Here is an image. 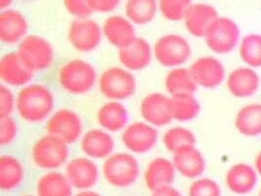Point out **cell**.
<instances>
[{
    "mask_svg": "<svg viewBox=\"0 0 261 196\" xmlns=\"http://www.w3.org/2000/svg\"><path fill=\"white\" fill-rule=\"evenodd\" d=\"M55 106V99L51 90L42 85H31L24 87L16 99V108L25 122H42Z\"/></svg>",
    "mask_w": 261,
    "mask_h": 196,
    "instance_id": "obj_1",
    "label": "cell"
},
{
    "mask_svg": "<svg viewBox=\"0 0 261 196\" xmlns=\"http://www.w3.org/2000/svg\"><path fill=\"white\" fill-rule=\"evenodd\" d=\"M97 79L94 67L82 59L67 62L60 68V86L71 94H83L91 90Z\"/></svg>",
    "mask_w": 261,
    "mask_h": 196,
    "instance_id": "obj_2",
    "label": "cell"
},
{
    "mask_svg": "<svg viewBox=\"0 0 261 196\" xmlns=\"http://www.w3.org/2000/svg\"><path fill=\"white\" fill-rule=\"evenodd\" d=\"M140 168L135 157L119 152L109 156L103 165V175L109 184L123 188L134 184L139 177Z\"/></svg>",
    "mask_w": 261,
    "mask_h": 196,
    "instance_id": "obj_3",
    "label": "cell"
},
{
    "mask_svg": "<svg viewBox=\"0 0 261 196\" xmlns=\"http://www.w3.org/2000/svg\"><path fill=\"white\" fill-rule=\"evenodd\" d=\"M69 153L70 150L66 142L48 134L36 141L32 150V158L38 168L54 170L67 162Z\"/></svg>",
    "mask_w": 261,
    "mask_h": 196,
    "instance_id": "obj_4",
    "label": "cell"
},
{
    "mask_svg": "<svg viewBox=\"0 0 261 196\" xmlns=\"http://www.w3.org/2000/svg\"><path fill=\"white\" fill-rule=\"evenodd\" d=\"M17 52L34 73L46 70L54 61V51L50 43L36 35L24 37Z\"/></svg>",
    "mask_w": 261,
    "mask_h": 196,
    "instance_id": "obj_5",
    "label": "cell"
},
{
    "mask_svg": "<svg viewBox=\"0 0 261 196\" xmlns=\"http://www.w3.org/2000/svg\"><path fill=\"white\" fill-rule=\"evenodd\" d=\"M99 89L104 96L112 100H123L135 92L136 81L125 69L113 67L100 76Z\"/></svg>",
    "mask_w": 261,
    "mask_h": 196,
    "instance_id": "obj_6",
    "label": "cell"
},
{
    "mask_svg": "<svg viewBox=\"0 0 261 196\" xmlns=\"http://www.w3.org/2000/svg\"><path fill=\"white\" fill-rule=\"evenodd\" d=\"M154 57L165 67H179L191 56L188 41L179 35H166L159 38L154 44Z\"/></svg>",
    "mask_w": 261,
    "mask_h": 196,
    "instance_id": "obj_7",
    "label": "cell"
},
{
    "mask_svg": "<svg viewBox=\"0 0 261 196\" xmlns=\"http://www.w3.org/2000/svg\"><path fill=\"white\" fill-rule=\"evenodd\" d=\"M239 37L237 24L225 17H218L204 36L207 46L218 54H225L235 48Z\"/></svg>",
    "mask_w": 261,
    "mask_h": 196,
    "instance_id": "obj_8",
    "label": "cell"
},
{
    "mask_svg": "<svg viewBox=\"0 0 261 196\" xmlns=\"http://www.w3.org/2000/svg\"><path fill=\"white\" fill-rule=\"evenodd\" d=\"M100 24L96 21L83 18L71 22L68 32V38L71 45L81 52H90L100 44L102 39Z\"/></svg>",
    "mask_w": 261,
    "mask_h": 196,
    "instance_id": "obj_9",
    "label": "cell"
},
{
    "mask_svg": "<svg viewBox=\"0 0 261 196\" xmlns=\"http://www.w3.org/2000/svg\"><path fill=\"white\" fill-rule=\"evenodd\" d=\"M46 130L49 135L58 137L67 144H71L81 137L83 124L75 112L61 109L50 117L46 124Z\"/></svg>",
    "mask_w": 261,
    "mask_h": 196,
    "instance_id": "obj_10",
    "label": "cell"
},
{
    "mask_svg": "<svg viewBox=\"0 0 261 196\" xmlns=\"http://www.w3.org/2000/svg\"><path fill=\"white\" fill-rule=\"evenodd\" d=\"M158 131L148 122L130 124L122 134V142L131 152L143 154L150 151L158 141Z\"/></svg>",
    "mask_w": 261,
    "mask_h": 196,
    "instance_id": "obj_11",
    "label": "cell"
},
{
    "mask_svg": "<svg viewBox=\"0 0 261 196\" xmlns=\"http://www.w3.org/2000/svg\"><path fill=\"white\" fill-rule=\"evenodd\" d=\"M190 72L197 85L205 88L219 86L225 77L223 65L214 57L199 58L192 64Z\"/></svg>",
    "mask_w": 261,
    "mask_h": 196,
    "instance_id": "obj_12",
    "label": "cell"
},
{
    "mask_svg": "<svg viewBox=\"0 0 261 196\" xmlns=\"http://www.w3.org/2000/svg\"><path fill=\"white\" fill-rule=\"evenodd\" d=\"M34 72L28 68L18 52L4 55L0 61V78L8 86H21L32 81Z\"/></svg>",
    "mask_w": 261,
    "mask_h": 196,
    "instance_id": "obj_13",
    "label": "cell"
},
{
    "mask_svg": "<svg viewBox=\"0 0 261 196\" xmlns=\"http://www.w3.org/2000/svg\"><path fill=\"white\" fill-rule=\"evenodd\" d=\"M119 58L125 69L140 71L152 60V48L147 40L136 37L127 45L119 48Z\"/></svg>",
    "mask_w": 261,
    "mask_h": 196,
    "instance_id": "obj_14",
    "label": "cell"
},
{
    "mask_svg": "<svg viewBox=\"0 0 261 196\" xmlns=\"http://www.w3.org/2000/svg\"><path fill=\"white\" fill-rule=\"evenodd\" d=\"M140 111L144 120L154 127H164L173 120L169 109V97L162 93L145 96Z\"/></svg>",
    "mask_w": 261,
    "mask_h": 196,
    "instance_id": "obj_15",
    "label": "cell"
},
{
    "mask_svg": "<svg viewBox=\"0 0 261 196\" xmlns=\"http://www.w3.org/2000/svg\"><path fill=\"white\" fill-rule=\"evenodd\" d=\"M217 18V11L212 5L197 3L191 5L183 20L187 31L192 36L202 37Z\"/></svg>",
    "mask_w": 261,
    "mask_h": 196,
    "instance_id": "obj_16",
    "label": "cell"
},
{
    "mask_svg": "<svg viewBox=\"0 0 261 196\" xmlns=\"http://www.w3.org/2000/svg\"><path fill=\"white\" fill-rule=\"evenodd\" d=\"M98 168L95 163L87 158L71 160L66 169V177L71 186L77 189H88L98 180Z\"/></svg>",
    "mask_w": 261,
    "mask_h": 196,
    "instance_id": "obj_17",
    "label": "cell"
},
{
    "mask_svg": "<svg viewBox=\"0 0 261 196\" xmlns=\"http://www.w3.org/2000/svg\"><path fill=\"white\" fill-rule=\"evenodd\" d=\"M24 15L14 9L3 10L0 15V39L5 44H15L24 39L28 32Z\"/></svg>",
    "mask_w": 261,
    "mask_h": 196,
    "instance_id": "obj_18",
    "label": "cell"
},
{
    "mask_svg": "<svg viewBox=\"0 0 261 196\" xmlns=\"http://www.w3.org/2000/svg\"><path fill=\"white\" fill-rule=\"evenodd\" d=\"M102 30L108 41L118 48L127 45L136 38V32L132 22L121 16L109 17Z\"/></svg>",
    "mask_w": 261,
    "mask_h": 196,
    "instance_id": "obj_19",
    "label": "cell"
},
{
    "mask_svg": "<svg viewBox=\"0 0 261 196\" xmlns=\"http://www.w3.org/2000/svg\"><path fill=\"white\" fill-rule=\"evenodd\" d=\"M173 154L172 163L183 177L195 179L200 177L204 171L205 161L196 147H184Z\"/></svg>",
    "mask_w": 261,
    "mask_h": 196,
    "instance_id": "obj_20",
    "label": "cell"
},
{
    "mask_svg": "<svg viewBox=\"0 0 261 196\" xmlns=\"http://www.w3.org/2000/svg\"><path fill=\"white\" fill-rule=\"evenodd\" d=\"M259 83V77L252 69L239 68L229 75L227 87L236 97H248L256 92Z\"/></svg>",
    "mask_w": 261,
    "mask_h": 196,
    "instance_id": "obj_21",
    "label": "cell"
},
{
    "mask_svg": "<svg viewBox=\"0 0 261 196\" xmlns=\"http://www.w3.org/2000/svg\"><path fill=\"white\" fill-rule=\"evenodd\" d=\"M81 145L87 156L95 159H102L111 155L115 147V142L113 137L105 131L93 129L84 134Z\"/></svg>",
    "mask_w": 261,
    "mask_h": 196,
    "instance_id": "obj_22",
    "label": "cell"
},
{
    "mask_svg": "<svg viewBox=\"0 0 261 196\" xmlns=\"http://www.w3.org/2000/svg\"><path fill=\"white\" fill-rule=\"evenodd\" d=\"M173 163L166 158H155L150 162L144 174L147 187L151 190L164 187L173 183L175 177Z\"/></svg>",
    "mask_w": 261,
    "mask_h": 196,
    "instance_id": "obj_23",
    "label": "cell"
},
{
    "mask_svg": "<svg viewBox=\"0 0 261 196\" xmlns=\"http://www.w3.org/2000/svg\"><path fill=\"white\" fill-rule=\"evenodd\" d=\"M226 184L228 187L238 194H247L256 184V174L247 164H237L233 166L226 175Z\"/></svg>",
    "mask_w": 261,
    "mask_h": 196,
    "instance_id": "obj_24",
    "label": "cell"
},
{
    "mask_svg": "<svg viewBox=\"0 0 261 196\" xmlns=\"http://www.w3.org/2000/svg\"><path fill=\"white\" fill-rule=\"evenodd\" d=\"M100 126L109 132H119L125 128L128 115L126 108L119 102L111 101L104 104L97 114Z\"/></svg>",
    "mask_w": 261,
    "mask_h": 196,
    "instance_id": "obj_25",
    "label": "cell"
},
{
    "mask_svg": "<svg viewBox=\"0 0 261 196\" xmlns=\"http://www.w3.org/2000/svg\"><path fill=\"white\" fill-rule=\"evenodd\" d=\"M24 179V169L22 163L11 155H3L0 158V187L4 191H10L18 187Z\"/></svg>",
    "mask_w": 261,
    "mask_h": 196,
    "instance_id": "obj_26",
    "label": "cell"
},
{
    "mask_svg": "<svg viewBox=\"0 0 261 196\" xmlns=\"http://www.w3.org/2000/svg\"><path fill=\"white\" fill-rule=\"evenodd\" d=\"M38 196H71V184L68 178L57 172L43 175L37 182Z\"/></svg>",
    "mask_w": 261,
    "mask_h": 196,
    "instance_id": "obj_27",
    "label": "cell"
},
{
    "mask_svg": "<svg viewBox=\"0 0 261 196\" xmlns=\"http://www.w3.org/2000/svg\"><path fill=\"white\" fill-rule=\"evenodd\" d=\"M165 86L167 92L171 95L194 94L197 90V83L195 82L190 69L175 68L166 75Z\"/></svg>",
    "mask_w": 261,
    "mask_h": 196,
    "instance_id": "obj_28",
    "label": "cell"
},
{
    "mask_svg": "<svg viewBox=\"0 0 261 196\" xmlns=\"http://www.w3.org/2000/svg\"><path fill=\"white\" fill-rule=\"evenodd\" d=\"M235 125L246 136L261 135V104H249L239 111Z\"/></svg>",
    "mask_w": 261,
    "mask_h": 196,
    "instance_id": "obj_29",
    "label": "cell"
},
{
    "mask_svg": "<svg viewBox=\"0 0 261 196\" xmlns=\"http://www.w3.org/2000/svg\"><path fill=\"white\" fill-rule=\"evenodd\" d=\"M169 109L173 120L188 122L200 112V104L193 94H181L169 97Z\"/></svg>",
    "mask_w": 261,
    "mask_h": 196,
    "instance_id": "obj_30",
    "label": "cell"
},
{
    "mask_svg": "<svg viewBox=\"0 0 261 196\" xmlns=\"http://www.w3.org/2000/svg\"><path fill=\"white\" fill-rule=\"evenodd\" d=\"M158 5L155 0H127L125 14L128 20L136 24H147L154 20Z\"/></svg>",
    "mask_w": 261,
    "mask_h": 196,
    "instance_id": "obj_31",
    "label": "cell"
},
{
    "mask_svg": "<svg viewBox=\"0 0 261 196\" xmlns=\"http://www.w3.org/2000/svg\"><path fill=\"white\" fill-rule=\"evenodd\" d=\"M164 144L172 153L186 146H195L196 137L188 129L175 127L169 129L163 137Z\"/></svg>",
    "mask_w": 261,
    "mask_h": 196,
    "instance_id": "obj_32",
    "label": "cell"
},
{
    "mask_svg": "<svg viewBox=\"0 0 261 196\" xmlns=\"http://www.w3.org/2000/svg\"><path fill=\"white\" fill-rule=\"evenodd\" d=\"M240 56L250 67H261L260 36L249 35L244 37L240 46Z\"/></svg>",
    "mask_w": 261,
    "mask_h": 196,
    "instance_id": "obj_33",
    "label": "cell"
},
{
    "mask_svg": "<svg viewBox=\"0 0 261 196\" xmlns=\"http://www.w3.org/2000/svg\"><path fill=\"white\" fill-rule=\"evenodd\" d=\"M191 5V0H160V10L163 16L173 22L183 20Z\"/></svg>",
    "mask_w": 261,
    "mask_h": 196,
    "instance_id": "obj_34",
    "label": "cell"
},
{
    "mask_svg": "<svg viewBox=\"0 0 261 196\" xmlns=\"http://www.w3.org/2000/svg\"><path fill=\"white\" fill-rule=\"evenodd\" d=\"M189 196H221V191L213 180L201 179L191 184Z\"/></svg>",
    "mask_w": 261,
    "mask_h": 196,
    "instance_id": "obj_35",
    "label": "cell"
},
{
    "mask_svg": "<svg viewBox=\"0 0 261 196\" xmlns=\"http://www.w3.org/2000/svg\"><path fill=\"white\" fill-rule=\"evenodd\" d=\"M0 119V144L2 146L9 145L15 140L18 134L17 122L11 116Z\"/></svg>",
    "mask_w": 261,
    "mask_h": 196,
    "instance_id": "obj_36",
    "label": "cell"
},
{
    "mask_svg": "<svg viewBox=\"0 0 261 196\" xmlns=\"http://www.w3.org/2000/svg\"><path fill=\"white\" fill-rule=\"evenodd\" d=\"M64 5L76 19L88 18L93 13L89 0H64Z\"/></svg>",
    "mask_w": 261,
    "mask_h": 196,
    "instance_id": "obj_37",
    "label": "cell"
},
{
    "mask_svg": "<svg viewBox=\"0 0 261 196\" xmlns=\"http://www.w3.org/2000/svg\"><path fill=\"white\" fill-rule=\"evenodd\" d=\"M15 97L11 90L2 86L0 87V118L10 117L15 108Z\"/></svg>",
    "mask_w": 261,
    "mask_h": 196,
    "instance_id": "obj_38",
    "label": "cell"
},
{
    "mask_svg": "<svg viewBox=\"0 0 261 196\" xmlns=\"http://www.w3.org/2000/svg\"><path fill=\"white\" fill-rule=\"evenodd\" d=\"M120 0H89L93 12L108 13L115 10Z\"/></svg>",
    "mask_w": 261,
    "mask_h": 196,
    "instance_id": "obj_39",
    "label": "cell"
},
{
    "mask_svg": "<svg viewBox=\"0 0 261 196\" xmlns=\"http://www.w3.org/2000/svg\"><path fill=\"white\" fill-rule=\"evenodd\" d=\"M151 196H181V194L177 189L171 187L170 185H166L154 190Z\"/></svg>",
    "mask_w": 261,
    "mask_h": 196,
    "instance_id": "obj_40",
    "label": "cell"
},
{
    "mask_svg": "<svg viewBox=\"0 0 261 196\" xmlns=\"http://www.w3.org/2000/svg\"><path fill=\"white\" fill-rule=\"evenodd\" d=\"M75 196H101L100 194H98L97 192L94 191H91V190H84L82 191L80 193H77Z\"/></svg>",
    "mask_w": 261,
    "mask_h": 196,
    "instance_id": "obj_41",
    "label": "cell"
},
{
    "mask_svg": "<svg viewBox=\"0 0 261 196\" xmlns=\"http://www.w3.org/2000/svg\"><path fill=\"white\" fill-rule=\"evenodd\" d=\"M255 167H256V170L261 176V152L257 155L256 160H255Z\"/></svg>",
    "mask_w": 261,
    "mask_h": 196,
    "instance_id": "obj_42",
    "label": "cell"
},
{
    "mask_svg": "<svg viewBox=\"0 0 261 196\" xmlns=\"http://www.w3.org/2000/svg\"><path fill=\"white\" fill-rule=\"evenodd\" d=\"M13 0H0V4H1V8L4 10L6 7H8L11 3H12Z\"/></svg>",
    "mask_w": 261,
    "mask_h": 196,
    "instance_id": "obj_43",
    "label": "cell"
},
{
    "mask_svg": "<svg viewBox=\"0 0 261 196\" xmlns=\"http://www.w3.org/2000/svg\"><path fill=\"white\" fill-rule=\"evenodd\" d=\"M24 196H33V195H24Z\"/></svg>",
    "mask_w": 261,
    "mask_h": 196,
    "instance_id": "obj_44",
    "label": "cell"
},
{
    "mask_svg": "<svg viewBox=\"0 0 261 196\" xmlns=\"http://www.w3.org/2000/svg\"><path fill=\"white\" fill-rule=\"evenodd\" d=\"M259 196H261V192H260V195H259Z\"/></svg>",
    "mask_w": 261,
    "mask_h": 196,
    "instance_id": "obj_45",
    "label": "cell"
}]
</instances>
